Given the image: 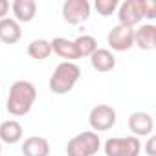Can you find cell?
Wrapping results in <instances>:
<instances>
[{"label": "cell", "instance_id": "cell-1", "mask_svg": "<svg viewBox=\"0 0 156 156\" xmlns=\"http://www.w3.org/2000/svg\"><path fill=\"white\" fill-rule=\"evenodd\" d=\"M37 101V88L33 83L26 81V79H19L9 87V94H8V101H6V108L11 116H26L33 105Z\"/></svg>", "mask_w": 156, "mask_h": 156}, {"label": "cell", "instance_id": "cell-2", "mask_svg": "<svg viewBox=\"0 0 156 156\" xmlns=\"http://www.w3.org/2000/svg\"><path fill=\"white\" fill-rule=\"evenodd\" d=\"M81 77V68L77 66L75 62H68V61H62L57 64V68L53 70L51 77H50V90L57 96H62V94H68L73 90V87L77 85Z\"/></svg>", "mask_w": 156, "mask_h": 156}, {"label": "cell", "instance_id": "cell-3", "mask_svg": "<svg viewBox=\"0 0 156 156\" xmlns=\"http://www.w3.org/2000/svg\"><path fill=\"white\" fill-rule=\"evenodd\" d=\"M101 149L99 134L94 130L79 132L66 143V156H94Z\"/></svg>", "mask_w": 156, "mask_h": 156}, {"label": "cell", "instance_id": "cell-4", "mask_svg": "<svg viewBox=\"0 0 156 156\" xmlns=\"http://www.w3.org/2000/svg\"><path fill=\"white\" fill-rule=\"evenodd\" d=\"M105 156H140L141 141L136 136H119L108 138L103 145Z\"/></svg>", "mask_w": 156, "mask_h": 156}, {"label": "cell", "instance_id": "cell-5", "mask_svg": "<svg viewBox=\"0 0 156 156\" xmlns=\"http://www.w3.org/2000/svg\"><path fill=\"white\" fill-rule=\"evenodd\" d=\"M116 110L110 107V105H96L90 114H88V123L92 127L94 132H105V130H110L114 125H116Z\"/></svg>", "mask_w": 156, "mask_h": 156}, {"label": "cell", "instance_id": "cell-6", "mask_svg": "<svg viewBox=\"0 0 156 156\" xmlns=\"http://www.w3.org/2000/svg\"><path fill=\"white\" fill-rule=\"evenodd\" d=\"M62 19L72 26L87 22L90 19V2L88 0H66L62 4Z\"/></svg>", "mask_w": 156, "mask_h": 156}, {"label": "cell", "instance_id": "cell-7", "mask_svg": "<svg viewBox=\"0 0 156 156\" xmlns=\"http://www.w3.org/2000/svg\"><path fill=\"white\" fill-rule=\"evenodd\" d=\"M107 44L114 50V51H127L134 46V28H127V26H114L108 35H107Z\"/></svg>", "mask_w": 156, "mask_h": 156}, {"label": "cell", "instance_id": "cell-8", "mask_svg": "<svg viewBox=\"0 0 156 156\" xmlns=\"http://www.w3.org/2000/svg\"><path fill=\"white\" fill-rule=\"evenodd\" d=\"M143 13H141V0H125L118 6V24L134 28L141 22Z\"/></svg>", "mask_w": 156, "mask_h": 156}, {"label": "cell", "instance_id": "cell-9", "mask_svg": "<svg viewBox=\"0 0 156 156\" xmlns=\"http://www.w3.org/2000/svg\"><path fill=\"white\" fill-rule=\"evenodd\" d=\"M129 129L132 132V136L136 138H147L152 134L154 130V119L149 112H143V110H138V112H132L129 116Z\"/></svg>", "mask_w": 156, "mask_h": 156}, {"label": "cell", "instance_id": "cell-10", "mask_svg": "<svg viewBox=\"0 0 156 156\" xmlns=\"http://www.w3.org/2000/svg\"><path fill=\"white\" fill-rule=\"evenodd\" d=\"M134 46L140 50H154L156 48V26L154 24H141L134 30Z\"/></svg>", "mask_w": 156, "mask_h": 156}, {"label": "cell", "instance_id": "cell-11", "mask_svg": "<svg viewBox=\"0 0 156 156\" xmlns=\"http://www.w3.org/2000/svg\"><path fill=\"white\" fill-rule=\"evenodd\" d=\"M90 64L94 70L105 73V72H110L116 68V57L110 50L107 48H98L92 55H90Z\"/></svg>", "mask_w": 156, "mask_h": 156}, {"label": "cell", "instance_id": "cell-12", "mask_svg": "<svg viewBox=\"0 0 156 156\" xmlns=\"http://www.w3.org/2000/svg\"><path fill=\"white\" fill-rule=\"evenodd\" d=\"M24 156H50V143L42 136H30L20 147Z\"/></svg>", "mask_w": 156, "mask_h": 156}, {"label": "cell", "instance_id": "cell-13", "mask_svg": "<svg viewBox=\"0 0 156 156\" xmlns=\"http://www.w3.org/2000/svg\"><path fill=\"white\" fill-rule=\"evenodd\" d=\"M11 11L15 15V20L20 22H31L37 15V2L35 0H15L11 4Z\"/></svg>", "mask_w": 156, "mask_h": 156}, {"label": "cell", "instance_id": "cell-14", "mask_svg": "<svg viewBox=\"0 0 156 156\" xmlns=\"http://www.w3.org/2000/svg\"><path fill=\"white\" fill-rule=\"evenodd\" d=\"M20 37H22V30L15 19L6 17L0 20V41L4 44H15L20 41Z\"/></svg>", "mask_w": 156, "mask_h": 156}, {"label": "cell", "instance_id": "cell-15", "mask_svg": "<svg viewBox=\"0 0 156 156\" xmlns=\"http://www.w3.org/2000/svg\"><path fill=\"white\" fill-rule=\"evenodd\" d=\"M22 125L17 119H6L0 123V141H4L8 145H15L22 140Z\"/></svg>", "mask_w": 156, "mask_h": 156}, {"label": "cell", "instance_id": "cell-16", "mask_svg": "<svg viewBox=\"0 0 156 156\" xmlns=\"http://www.w3.org/2000/svg\"><path fill=\"white\" fill-rule=\"evenodd\" d=\"M50 44H51V51L57 53L61 59H66L68 62H73L75 59H79L73 41H68L64 37H55L53 41H50Z\"/></svg>", "mask_w": 156, "mask_h": 156}, {"label": "cell", "instance_id": "cell-17", "mask_svg": "<svg viewBox=\"0 0 156 156\" xmlns=\"http://www.w3.org/2000/svg\"><path fill=\"white\" fill-rule=\"evenodd\" d=\"M51 53H53V51H51V44H50V41H46V39H35V41H31V42L28 44V55H30L31 59L44 61V59H48Z\"/></svg>", "mask_w": 156, "mask_h": 156}, {"label": "cell", "instance_id": "cell-18", "mask_svg": "<svg viewBox=\"0 0 156 156\" xmlns=\"http://www.w3.org/2000/svg\"><path fill=\"white\" fill-rule=\"evenodd\" d=\"M73 46H75V50H77L79 59H81V57H90V55L98 50V41H96V37H92V35H79V37L73 41Z\"/></svg>", "mask_w": 156, "mask_h": 156}, {"label": "cell", "instance_id": "cell-19", "mask_svg": "<svg viewBox=\"0 0 156 156\" xmlns=\"http://www.w3.org/2000/svg\"><path fill=\"white\" fill-rule=\"evenodd\" d=\"M118 0H96V4H94V8H96V11L101 15V17H110L116 9H118Z\"/></svg>", "mask_w": 156, "mask_h": 156}, {"label": "cell", "instance_id": "cell-20", "mask_svg": "<svg viewBox=\"0 0 156 156\" xmlns=\"http://www.w3.org/2000/svg\"><path fill=\"white\" fill-rule=\"evenodd\" d=\"M141 13H143V19L152 20L156 17V4L151 2V0H141Z\"/></svg>", "mask_w": 156, "mask_h": 156}, {"label": "cell", "instance_id": "cell-21", "mask_svg": "<svg viewBox=\"0 0 156 156\" xmlns=\"http://www.w3.org/2000/svg\"><path fill=\"white\" fill-rule=\"evenodd\" d=\"M145 152H147V156H156V136H154V134L147 136V143H145Z\"/></svg>", "mask_w": 156, "mask_h": 156}, {"label": "cell", "instance_id": "cell-22", "mask_svg": "<svg viewBox=\"0 0 156 156\" xmlns=\"http://www.w3.org/2000/svg\"><path fill=\"white\" fill-rule=\"evenodd\" d=\"M8 13H9V2L8 0H0V20L6 19Z\"/></svg>", "mask_w": 156, "mask_h": 156}, {"label": "cell", "instance_id": "cell-23", "mask_svg": "<svg viewBox=\"0 0 156 156\" xmlns=\"http://www.w3.org/2000/svg\"><path fill=\"white\" fill-rule=\"evenodd\" d=\"M0 154H2V143H0Z\"/></svg>", "mask_w": 156, "mask_h": 156}]
</instances>
